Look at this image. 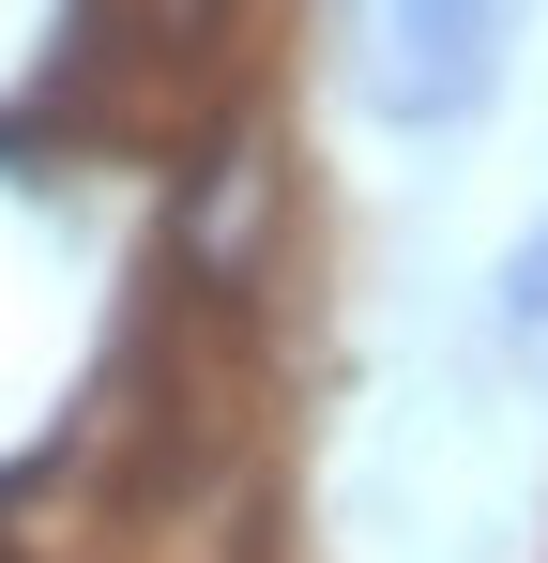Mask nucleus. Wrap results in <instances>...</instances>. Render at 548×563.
Listing matches in <instances>:
<instances>
[{"instance_id": "f257e3e1", "label": "nucleus", "mask_w": 548, "mask_h": 563, "mask_svg": "<svg viewBox=\"0 0 548 563\" xmlns=\"http://www.w3.org/2000/svg\"><path fill=\"white\" fill-rule=\"evenodd\" d=\"M503 46H518V0H365V107L396 137H442L503 92Z\"/></svg>"}, {"instance_id": "f03ea898", "label": "nucleus", "mask_w": 548, "mask_h": 563, "mask_svg": "<svg viewBox=\"0 0 548 563\" xmlns=\"http://www.w3.org/2000/svg\"><path fill=\"white\" fill-rule=\"evenodd\" d=\"M487 335H503V351H548V229L503 260V289H487Z\"/></svg>"}]
</instances>
